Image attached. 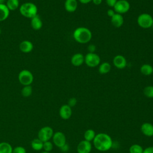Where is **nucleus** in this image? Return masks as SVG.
<instances>
[{"label": "nucleus", "instance_id": "obj_1", "mask_svg": "<svg viewBox=\"0 0 153 153\" xmlns=\"http://www.w3.org/2000/svg\"><path fill=\"white\" fill-rule=\"evenodd\" d=\"M93 142L94 148L101 152H105L109 150L113 145V141L111 137L105 133L97 134Z\"/></svg>", "mask_w": 153, "mask_h": 153}, {"label": "nucleus", "instance_id": "obj_14", "mask_svg": "<svg viewBox=\"0 0 153 153\" xmlns=\"http://www.w3.org/2000/svg\"><path fill=\"white\" fill-rule=\"evenodd\" d=\"M141 132L146 136H153V125L150 123H144L140 126Z\"/></svg>", "mask_w": 153, "mask_h": 153}, {"label": "nucleus", "instance_id": "obj_23", "mask_svg": "<svg viewBox=\"0 0 153 153\" xmlns=\"http://www.w3.org/2000/svg\"><path fill=\"white\" fill-rule=\"evenodd\" d=\"M5 5L10 11H14L19 8L20 2L19 0H7Z\"/></svg>", "mask_w": 153, "mask_h": 153}, {"label": "nucleus", "instance_id": "obj_4", "mask_svg": "<svg viewBox=\"0 0 153 153\" xmlns=\"http://www.w3.org/2000/svg\"><path fill=\"white\" fill-rule=\"evenodd\" d=\"M33 74L27 69L22 70L18 75L19 81L23 86L31 85L33 81Z\"/></svg>", "mask_w": 153, "mask_h": 153}, {"label": "nucleus", "instance_id": "obj_11", "mask_svg": "<svg viewBox=\"0 0 153 153\" xmlns=\"http://www.w3.org/2000/svg\"><path fill=\"white\" fill-rule=\"evenodd\" d=\"M72 114V108L68 104L63 105L59 109V115L63 120H68Z\"/></svg>", "mask_w": 153, "mask_h": 153}, {"label": "nucleus", "instance_id": "obj_9", "mask_svg": "<svg viewBox=\"0 0 153 153\" xmlns=\"http://www.w3.org/2000/svg\"><path fill=\"white\" fill-rule=\"evenodd\" d=\"M52 139L53 143L59 148L66 143V136L62 131H56L54 133Z\"/></svg>", "mask_w": 153, "mask_h": 153}, {"label": "nucleus", "instance_id": "obj_7", "mask_svg": "<svg viewBox=\"0 0 153 153\" xmlns=\"http://www.w3.org/2000/svg\"><path fill=\"white\" fill-rule=\"evenodd\" d=\"M54 134L53 129L50 126H44L39 129L38 133V138L43 142L52 139Z\"/></svg>", "mask_w": 153, "mask_h": 153}, {"label": "nucleus", "instance_id": "obj_10", "mask_svg": "<svg viewBox=\"0 0 153 153\" xmlns=\"http://www.w3.org/2000/svg\"><path fill=\"white\" fill-rule=\"evenodd\" d=\"M92 149V145L90 142L85 140L79 142L76 147L78 153H90Z\"/></svg>", "mask_w": 153, "mask_h": 153}, {"label": "nucleus", "instance_id": "obj_2", "mask_svg": "<svg viewBox=\"0 0 153 153\" xmlns=\"http://www.w3.org/2000/svg\"><path fill=\"white\" fill-rule=\"evenodd\" d=\"M74 39L78 43H88L92 38V33L91 30L85 27H78L76 28L73 32Z\"/></svg>", "mask_w": 153, "mask_h": 153}, {"label": "nucleus", "instance_id": "obj_17", "mask_svg": "<svg viewBox=\"0 0 153 153\" xmlns=\"http://www.w3.org/2000/svg\"><path fill=\"white\" fill-rule=\"evenodd\" d=\"M111 22L112 25L115 27H120L124 23V18L122 14L115 13L112 17H111Z\"/></svg>", "mask_w": 153, "mask_h": 153}, {"label": "nucleus", "instance_id": "obj_39", "mask_svg": "<svg viewBox=\"0 0 153 153\" xmlns=\"http://www.w3.org/2000/svg\"><path fill=\"white\" fill-rule=\"evenodd\" d=\"M6 0H0V4H5V1Z\"/></svg>", "mask_w": 153, "mask_h": 153}, {"label": "nucleus", "instance_id": "obj_43", "mask_svg": "<svg viewBox=\"0 0 153 153\" xmlns=\"http://www.w3.org/2000/svg\"></svg>", "mask_w": 153, "mask_h": 153}, {"label": "nucleus", "instance_id": "obj_40", "mask_svg": "<svg viewBox=\"0 0 153 153\" xmlns=\"http://www.w3.org/2000/svg\"><path fill=\"white\" fill-rule=\"evenodd\" d=\"M41 153H50V152H46V151H43Z\"/></svg>", "mask_w": 153, "mask_h": 153}, {"label": "nucleus", "instance_id": "obj_42", "mask_svg": "<svg viewBox=\"0 0 153 153\" xmlns=\"http://www.w3.org/2000/svg\"><path fill=\"white\" fill-rule=\"evenodd\" d=\"M151 27H152V29H153V23H152V26H151Z\"/></svg>", "mask_w": 153, "mask_h": 153}, {"label": "nucleus", "instance_id": "obj_20", "mask_svg": "<svg viewBox=\"0 0 153 153\" xmlns=\"http://www.w3.org/2000/svg\"><path fill=\"white\" fill-rule=\"evenodd\" d=\"M140 72L145 76H149L153 73V67L149 64H143L140 68Z\"/></svg>", "mask_w": 153, "mask_h": 153}, {"label": "nucleus", "instance_id": "obj_29", "mask_svg": "<svg viewBox=\"0 0 153 153\" xmlns=\"http://www.w3.org/2000/svg\"><path fill=\"white\" fill-rule=\"evenodd\" d=\"M53 148V144L50 140L43 142V149L46 152H50Z\"/></svg>", "mask_w": 153, "mask_h": 153}, {"label": "nucleus", "instance_id": "obj_35", "mask_svg": "<svg viewBox=\"0 0 153 153\" xmlns=\"http://www.w3.org/2000/svg\"><path fill=\"white\" fill-rule=\"evenodd\" d=\"M142 153H153V146H148L143 150Z\"/></svg>", "mask_w": 153, "mask_h": 153}, {"label": "nucleus", "instance_id": "obj_26", "mask_svg": "<svg viewBox=\"0 0 153 153\" xmlns=\"http://www.w3.org/2000/svg\"><path fill=\"white\" fill-rule=\"evenodd\" d=\"M32 91H33V89L31 85H25V86H23V87L22 88L21 90V93L23 97H27L31 96V94H32Z\"/></svg>", "mask_w": 153, "mask_h": 153}, {"label": "nucleus", "instance_id": "obj_32", "mask_svg": "<svg viewBox=\"0 0 153 153\" xmlns=\"http://www.w3.org/2000/svg\"><path fill=\"white\" fill-rule=\"evenodd\" d=\"M118 0H106V4L110 7H113L115 6Z\"/></svg>", "mask_w": 153, "mask_h": 153}, {"label": "nucleus", "instance_id": "obj_12", "mask_svg": "<svg viewBox=\"0 0 153 153\" xmlns=\"http://www.w3.org/2000/svg\"><path fill=\"white\" fill-rule=\"evenodd\" d=\"M113 64L117 68L122 69L127 66V60L124 56L121 54H118L114 57Z\"/></svg>", "mask_w": 153, "mask_h": 153}, {"label": "nucleus", "instance_id": "obj_33", "mask_svg": "<svg viewBox=\"0 0 153 153\" xmlns=\"http://www.w3.org/2000/svg\"><path fill=\"white\" fill-rule=\"evenodd\" d=\"M89 53H94L96 50V47L94 44H90L87 47Z\"/></svg>", "mask_w": 153, "mask_h": 153}, {"label": "nucleus", "instance_id": "obj_27", "mask_svg": "<svg viewBox=\"0 0 153 153\" xmlns=\"http://www.w3.org/2000/svg\"><path fill=\"white\" fill-rule=\"evenodd\" d=\"M143 148L139 144H133L129 148L130 153H142Z\"/></svg>", "mask_w": 153, "mask_h": 153}, {"label": "nucleus", "instance_id": "obj_13", "mask_svg": "<svg viewBox=\"0 0 153 153\" xmlns=\"http://www.w3.org/2000/svg\"><path fill=\"white\" fill-rule=\"evenodd\" d=\"M19 49L24 53H28L33 50V44L30 41L24 40L20 43Z\"/></svg>", "mask_w": 153, "mask_h": 153}, {"label": "nucleus", "instance_id": "obj_16", "mask_svg": "<svg viewBox=\"0 0 153 153\" xmlns=\"http://www.w3.org/2000/svg\"><path fill=\"white\" fill-rule=\"evenodd\" d=\"M64 7L66 11L69 13H74L77 9L78 2L76 0H65Z\"/></svg>", "mask_w": 153, "mask_h": 153}, {"label": "nucleus", "instance_id": "obj_31", "mask_svg": "<svg viewBox=\"0 0 153 153\" xmlns=\"http://www.w3.org/2000/svg\"><path fill=\"white\" fill-rule=\"evenodd\" d=\"M77 103V99L75 97H71L68 100V105L70 107H74L75 106Z\"/></svg>", "mask_w": 153, "mask_h": 153}, {"label": "nucleus", "instance_id": "obj_30", "mask_svg": "<svg viewBox=\"0 0 153 153\" xmlns=\"http://www.w3.org/2000/svg\"><path fill=\"white\" fill-rule=\"evenodd\" d=\"M12 153H26V150L22 146H17L13 149Z\"/></svg>", "mask_w": 153, "mask_h": 153}, {"label": "nucleus", "instance_id": "obj_19", "mask_svg": "<svg viewBox=\"0 0 153 153\" xmlns=\"http://www.w3.org/2000/svg\"><path fill=\"white\" fill-rule=\"evenodd\" d=\"M10 11L8 10L5 4H0V22L5 20L10 15Z\"/></svg>", "mask_w": 153, "mask_h": 153}, {"label": "nucleus", "instance_id": "obj_15", "mask_svg": "<svg viewBox=\"0 0 153 153\" xmlns=\"http://www.w3.org/2000/svg\"><path fill=\"white\" fill-rule=\"evenodd\" d=\"M71 62L74 66H80L84 63V56L81 53H75L72 56Z\"/></svg>", "mask_w": 153, "mask_h": 153}, {"label": "nucleus", "instance_id": "obj_8", "mask_svg": "<svg viewBox=\"0 0 153 153\" xmlns=\"http://www.w3.org/2000/svg\"><path fill=\"white\" fill-rule=\"evenodd\" d=\"M130 8V4L127 0H118L115 6L114 10L116 13L123 14L127 13Z\"/></svg>", "mask_w": 153, "mask_h": 153}, {"label": "nucleus", "instance_id": "obj_18", "mask_svg": "<svg viewBox=\"0 0 153 153\" xmlns=\"http://www.w3.org/2000/svg\"><path fill=\"white\" fill-rule=\"evenodd\" d=\"M42 22L38 14L30 19V26L32 28L35 30L41 29L42 27Z\"/></svg>", "mask_w": 153, "mask_h": 153}, {"label": "nucleus", "instance_id": "obj_22", "mask_svg": "<svg viewBox=\"0 0 153 153\" xmlns=\"http://www.w3.org/2000/svg\"><path fill=\"white\" fill-rule=\"evenodd\" d=\"M13 147L10 143L6 142L0 143V153H12Z\"/></svg>", "mask_w": 153, "mask_h": 153}, {"label": "nucleus", "instance_id": "obj_28", "mask_svg": "<svg viewBox=\"0 0 153 153\" xmlns=\"http://www.w3.org/2000/svg\"><path fill=\"white\" fill-rule=\"evenodd\" d=\"M144 95L148 98H153V86L148 85L143 89Z\"/></svg>", "mask_w": 153, "mask_h": 153}, {"label": "nucleus", "instance_id": "obj_38", "mask_svg": "<svg viewBox=\"0 0 153 153\" xmlns=\"http://www.w3.org/2000/svg\"><path fill=\"white\" fill-rule=\"evenodd\" d=\"M79 1L83 4H88L89 2H90L91 1H92V0H79Z\"/></svg>", "mask_w": 153, "mask_h": 153}, {"label": "nucleus", "instance_id": "obj_6", "mask_svg": "<svg viewBox=\"0 0 153 153\" xmlns=\"http://www.w3.org/2000/svg\"><path fill=\"white\" fill-rule=\"evenodd\" d=\"M84 63L90 68H94L100 65V58L95 53H88L84 56Z\"/></svg>", "mask_w": 153, "mask_h": 153}, {"label": "nucleus", "instance_id": "obj_24", "mask_svg": "<svg viewBox=\"0 0 153 153\" xmlns=\"http://www.w3.org/2000/svg\"><path fill=\"white\" fill-rule=\"evenodd\" d=\"M32 148L35 151H40L43 148V142L39 139L36 138L32 140L30 143Z\"/></svg>", "mask_w": 153, "mask_h": 153}, {"label": "nucleus", "instance_id": "obj_5", "mask_svg": "<svg viewBox=\"0 0 153 153\" xmlns=\"http://www.w3.org/2000/svg\"><path fill=\"white\" fill-rule=\"evenodd\" d=\"M138 25L143 29L151 27L153 23V17L149 14L142 13L137 18Z\"/></svg>", "mask_w": 153, "mask_h": 153}, {"label": "nucleus", "instance_id": "obj_34", "mask_svg": "<svg viewBox=\"0 0 153 153\" xmlns=\"http://www.w3.org/2000/svg\"><path fill=\"white\" fill-rule=\"evenodd\" d=\"M60 150L62 151V152H68L69 149V146L68 145V144L67 143H65L64 145H63L62 147L60 148Z\"/></svg>", "mask_w": 153, "mask_h": 153}, {"label": "nucleus", "instance_id": "obj_25", "mask_svg": "<svg viewBox=\"0 0 153 153\" xmlns=\"http://www.w3.org/2000/svg\"><path fill=\"white\" fill-rule=\"evenodd\" d=\"M96 135V134L93 129H88L84 132V140H87L88 142L93 141Z\"/></svg>", "mask_w": 153, "mask_h": 153}, {"label": "nucleus", "instance_id": "obj_37", "mask_svg": "<svg viewBox=\"0 0 153 153\" xmlns=\"http://www.w3.org/2000/svg\"><path fill=\"white\" fill-rule=\"evenodd\" d=\"M92 2H93L94 4L96 5H99L102 4V0H92Z\"/></svg>", "mask_w": 153, "mask_h": 153}, {"label": "nucleus", "instance_id": "obj_41", "mask_svg": "<svg viewBox=\"0 0 153 153\" xmlns=\"http://www.w3.org/2000/svg\"><path fill=\"white\" fill-rule=\"evenodd\" d=\"M1 32H2V31H1V29L0 28V34L1 33Z\"/></svg>", "mask_w": 153, "mask_h": 153}, {"label": "nucleus", "instance_id": "obj_21", "mask_svg": "<svg viewBox=\"0 0 153 153\" xmlns=\"http://www.w3.org/2000/svg\"><path fill=\"white\" fill-rule=\"evenodd\" d=\"M111 69V65L108 62H103L99 65L98 71L100 74H106Z\"/></svg>", "mask_w": 153, "mask_h": 153}, {"label": "nucleus", "instance_id": "obj_3", "mask_svg": "<svg viewBox=\"0 0 153 153\" xmlns=\"http://www.w3.org/2000/svg\"><path fill=\"white\" fill-rule=\"evenodd\" d=\"M19 8L21 15L27 19H32L38 14L37 6L31 2H26L22 4Z\"/></svg>", "mask_w": 153, "mask_h": 153}, {"label": "nucleus", "instance_id": "obj_36", "mask_svg": "<svg viewBox=\"0 0 153 153\" xmlns=\"http://www.w3.org/2000/svg\"><path fill=\"white\" fill-rule=\"evenodd\" d=\"M115 13H116L115 12V11L114 10V9H113V10H112V9H109V10H108V11H107V14H108V16L109 17H112Z\"/></svg>", "mask_w": 153, "mask_h": 153}]
</instances>
